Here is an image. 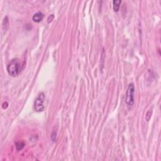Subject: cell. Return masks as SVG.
I'll return each mask as SVG.
<instances>
[{
    "instance_id": "8",
    "label": "cell",
    "mask_w": 161,
    "mask_h": 161,
    "mask_svg": "<svg viewBox=\"0 0 161 161\" xmlns=\"http://www.w3.org/2000/svg\"><path fill=\"white\" fill-rule=\"evenodd\" d=\"M152 108H151L147 112L146 115H145V119H146V120L147 121V122L150 121V120H151V116H152Z\"/></svg>"
},
{
    "instance_id": "3",
    "label": "cell",
    "mask_w": 161,
    "mask_h": 161,
    "mask_svg": "<svg viewBox=\"0 0 161 161\" xmlns=\"http://www.w3.org/2000/svg\"><path fill=\"white\" fill-rule=\"evenodd\" d=\"M45 96L44 93H40L35 99L34 102V109L37 112H42L45 109L44 101H45Z\"/></svg>"
},
{
    "instance_id": "6",
    "label": "cell",
    "mask_w": 161,
    "mask_h": 161,
    "mask_svg": "<svg viewBox=\"0 0 161 161\" xmlns=\"http://www.w3.org/2000/svg\"><path fill=\"white\" fill-rule=\"evenodd\" d=\"M57 129L54 127L52 130V132L51 134V139L53 142H56L57 140Z\"/></svg>"
},
{
    "instance_id": "9",
    "label": "cell",
    "mask_w": 161,
    "mask_h": 161,
    "mask_svg": "<svg viewBox=\"0 0 161 161\" xmlns=\"http://www.w3.org/2000/svg\"><path fill=\"white\" fill-rule=\"evenodd\" d=\"M54 18V15H50L49 16V17H48V18H47V22L48 23H50L53 20V19Z\"/></svg>"
},
{
    "instance_id": "10",
    "label": "cell",
    "mask_w": 161,
    "mask_h": 161,
    "mask_svg": "<svg viewBox=\"0 0 161 161\" xmlns=\"http://www.w3.org/2000/svg\"><path fill=\"white\" fill-rule=\"evenodd\" d=\"M8 106V103L7 102H4L3 103V104H2V108H3V109H6V108H7Z\"/></svg>"
},
{
    "instance_id": "7",
    "label": "cell",
    "mask_w": 161,
    "mask_h": 161,
    "mask_svg": "<svg viewBox=\"0 0 161 161\" xmlns=\"http://www.w3.org/2000/svg\"><path fill=\"white\" fill-rule=\"evenodd\" d=\"M25 147V143L23 142H19L16 144V148L17 151H21Z\"/></svg>"
},
{
    "instance_id": "1",
    "label": "cell",
    "mask_w": 161,
    "mask_h": 161,
    "mask_svg": "<svg viewBox=\"0 0 161 161\" xmlns=\"http://www.w3.org/2000/svg\"><path fill=\"white\" fill-rule=\"evenodd\" d=\"M25 63L19 59H13L7 66V71L9 76L16 77L20 74L24 67Z\"/></svg>"
},
{
    "instance_id": "2",
    "label": "cell",
    "mask_w": 161,
    "mask_h": 161,
    "mask_svg": "<svg viewBox=\"0 0 161 161\" xmlns=\"http://www.w3.org/2000/svg\"><path fill=\"white\" fill-rule=\"evenodd\" d=\"M134 93H135V86L133 83H130L128 85L125 96V103L128 106H133L134 104Z\"/></svg>"
},
{
    "instance_id": "5",
    "label": "cell",
    "mask_w": 161,
    "mask_h": 161,
    "mask_svg": "<svg viewBox=\"0 0 161 161\" xmlns=\"http://www.w3.org/2000/svg\"><path fill=\"white\" fill-rule=\"evenodd\" d=\"M121 3H122V1H121V0H114V1H113V7L114 11H115V12L118 11Z\"/></svg>"
},
{
    "instance_id": "4",
    "label": "cell",
    "mask_w": 161,
    "mask_h": 161,
    "mask_svg": "<svg viewBox=\"0 0 161 161\" xmlns=\"http://www.w3.org/2000/svg\"><path fill=\"white\" fill-rule=\"evenodd\" d=\"M44 17V15L42 13V12H37V13H35V15H33V17H32V19H33V21H35L36 23H39L43 20V18Z\"/></svg>"
}]
</instances>
